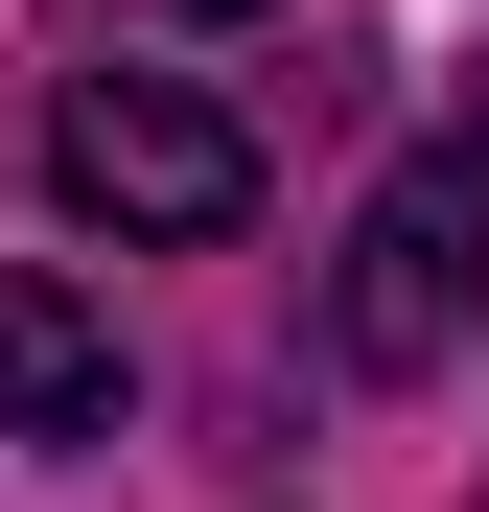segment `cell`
<instances>
[{"label":"cell","instance_id":"7a4b0ae2","mask_svg":"<svg viewBox=\"0 0 489 512\" xmlns=\"http://www.w3.org/2000/svg\"><path fill=\"white\" fill-rule=\"evenodd\" d=\"M466 303H489V140L443 117V140H420V163H396V187L350 210L326 350H350V373H443V350H466Z\"/></svg>","mask_w":489,"mask_h":512},{"label":"cell","instance_id":"6da1fadb","mask_svg":"<svg viewBox=\"0 0 489 512\" xmlns=\"http://www.w3.org/2000/svg\"><path fill=\"white\" fill-rule=\"evenodd\" d=\"M47 187L94 210V233H257V117H210L187 70H70V117H47Z\"/></svg>","mask_w":489,"mask_h":512},{"label":"cell","instance_id":"3957f363","mask_svg":"<svg viewBox=\"0 0 489 512\" xmlns=\"http://www.w3.org/2000/svg\"><path fill=\"white\" fill-rule=\"evenodd\" d=\"M94 419H117V326L47 256H0V443H94Z\"/></svg>","mask_w":489,"mask_h":512},{"label":"cell","instance_id":"277c9868","mask_svg":"<svg viewBox=\"0 0 489 512\" xmlns=\"http://www.w3.org/2000/svg\"><path fill=\"white\" fill-rule=\"evenodd\" d=\"M466 140H489V70H466Z\"/></svg>","mask_w":489,"mask_h":512}]
</instances>
